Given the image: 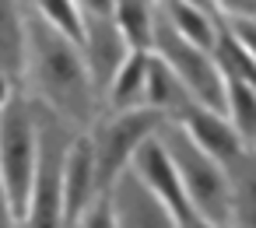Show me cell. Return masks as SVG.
<instances>
[{
	"label": "cell",
	"instance_id": "6da1fadb",
	"mask_svg": "<svg viewBox=\"0 0 256 228\" xmlns=\"http://www.w3.org/2000/svg\"><path fill=\"white\" fill-rule=\"evenodd\" d=\"M22 78L32 84L36 106L56 116L64 126H84L92 123L98 109V95L92 88L88 67L81 50L64 39L56 28H50L42 18H36L25 8V64Z\"/></svg>",
	"mask_w": 256,
	"mask_h": 228
},
{
	"label": "cell",
	"instance_id": "7a4b0ae2",
	"mask_svg": "<svg viewBox=\"0 0 256 228\" xmlns=\"http://www.w3.org/2000/svg\"><path fill=\"white\" fill-rule=\"evenodd\" d=\"M176 168V179L190 200V207L214 228H228L232 224V214H235V193H232V179L221 172V165L214 158H207L193 140L190 134L176 123V120H165L154 134Z\"/></svg>",
	"mask_w": 256,
	"mask_h": 228
},
{
	"label": "cell",
	"instance_id": "3957f363",
	"mask_svg": "<svg viewBox=\"0 0 256 228\" xmlns=\"http://www.w3.org/2000/svg\"><path fill=\"white\" fill-rule=\"evenodd\" d=\"M36 112L25 95H14L0 109V186L8 193L14 221L25 218L28 190L36 179Z\"/></svg>",
	"mask_w": 256,
	"mask_h": 228
},
{
	"label": "cell",
	"instance_id": "277c9868",
	"mask_svg": "<svg viewBox=\"0 0 256 228\" xmlns=\"http://www.w3.org/2000/svg\"><path fill=\"white\" fill-rule=\"evenodd\" d=\"M36 112V179L28 190V207L25 218L18 221L22 228H64V207H60V165H64V151L70 144L67 126L50 116L46 109H39L32 102Z\"/></svg>",
	"mask_w": 256,
	"mask_h": 228
},
{
	"label": "cell",
	"instance_id": "5b68a950",
	"mask_svg": "<svg viewBox=\"0 0 256 228\" xmlns=\"http://www.w3.org/2000/svg\"><path fill=\"white\" fill-rule=\"evenodd\" d=\"M148 53H154L168 70L172 78L182 84V92L190 95V102L196 106H207L214 112H224V78L214 64L210 53L190 46L186 39H179L154 11V25H151V46Z\"/></svg>",
	"mask_w": 256,
	"mask_h": 228
},
{
	"label": "cell",
	"instance_id": "8992f818",
	"mask_svg": "<svg viewBox=\"0 0 256 228\" xmlns=\"http://www.w3.org/2000/svg\"><path fill=\"white\" fill-rule=\"evenodd\" d=\"M165 123V116L151 106H134L123 112H112L109 123H102V130L92 137V151H95V182L98 193H106L112 186V179L130 165V158L137 154V148L158 134V126Z\"/></svg>",
	"mask_w": 256,
	"mask_h": 228
},
{
	"label": "cell",
	"instance_id": "52a82bcc",
	"mask_svg": "<svg viewBox=\"0 0 256 228\" xmlns=\"http://www.w3.org/2000/svg\"><path fill=\"white\" fill-rule=\"evenodd\" d=\"M176 123L190 134V140H193L207 158H214V162L221 165V172H224L228 179H235V172H242V165H249V154H252V151L238 140V134L232 130V123L224 120V112H214V109H207V106L190 102V106L179 112Z\"/></svg>",
	"mask_w": 256,
	"mask_h": 228
},
{
	"label": "cell",
	"instance_id": "ba28073f",
	"mask_svg": "<svg viewBox=\"0 0 256 228\" xmlns=\"http://www.w3.org/2000/svg\"><path fill=\"white\" fill-rule=\"evenodd\" d=\"M98 196V182H95V151H92V137H70L67 151H64V165H60V207H64V228H74L78 218L88 210V204Z\"/></svg>",
	"mask_w": 256,
	"mask_h": 228
},
{
	"label": "cell",
	"instance_id": "9c48e42d",
	"mask_svg": "<svg viewBox=\"0 0 256 228\" xmlns=\"http://www.w3.org/2000/svg\"><path fill=\"white\" fill-rule=\"evenodd\" d=\"M106 193H109V204H112L116 228H176V221L148 193V186L130 172V165L112 179V186Z\"/></svg>",
	"mask_w": 256,
	"mask_h": 228
},
{
	"label": "cell",
	"instance_id": "30bf717a",
	"mask_svg": "<svg viewBox=\"0 0 256 228\" xmlns=\"http://www.w3.org/2000/svg\"><path fill=\"white\" fill-rule=\"evenodd\" d=\"M126 42L123 36L116 32L112 25V14L106 18H95V14H84V39H81V56H84V67H88V78H92V88L102 102V92L109 84V78L116 74V67L123 64L126 56Z\"/></svg>",
	"mask_w": 256,
	"mask_h": 228
},
{
	"label": "cell",
	"instance_id": "8fae6325",
	"mask_svg": "<svg viewBox=\"0 0 256 228\" xmlns=\"http://www.w3.org/2000/svg\"><path fill=\"white\" fill-rule=\"evenodd\" d=\"M158 18L179 36L186 39L190 46L204 50V53H214V42H218V22L207 8L193 4V0H158L154 4Z\"/></svg>",
	"mask_w": 256,
	"mask_h": 228
},
{
	"label": "cell",
	"instance_id": "7c38bea8",
	"mask_svg": "<svg viewBox=\"0 0 256 228\" xmlns=\"http://www.w3.org/2000/svg\"><path fill=\"white\" fill-rule=\"evenodd\" d=\"M144 78H148V50H130L123 56V64L116 67V74L109 78V84L102 92V102L112 112L144 106Z\"/></svg>",
	"mask_w": 256,
	"mask_h": 228
},
{
	"label": "cell",
	"instance_id": "4fadbf2b",
	"mask_svg": "<svg viewBox=\"0 0 256 228\" xmlns=\"http://www.w3.org/2000/svg\"><path fill=\"white\" fill-rule=\"evenodd\" d=\"M25 64V4L0 0V74L18 81Z\"/></svg>",
	"mask_w": 256,
	"mask_h": 228
},
{
	"label": "cell",
	"instance_id": "5bb4252c",
	"mask_svg": "<svg viewBox=\"0 0 256 228\" xmlns=\"http://www.w3.org/2000/svg\"><path fill=\"white\" fill-rule=\"evenodd\" d=\"M144 106L158 109L165 120H179V112L190 106V95L182 92V84L172 78V70L148 53V78H144Z\"/></svg>",
	"mask_w": 256,
	"mask_h": 228
},
{
	"label": "cell",
	"instance_id": "9a60e30c",
	"mask_svg": "<svg viewBox=\"0 0 256 228\" xmlns=\"http://www.w3.org/2000/svg\"><path fill=\"white\" fill-rule=\"evenodd\" d=\"M224 120L232 123L238 140L252 151V137H256V92H252L249 81L224 78Z\"/></svg>",
	"mask_w": 256,
	"mask_h": 228
},
{
	"label": "cell",
	"instance_id": "2e32d148",
	"mask_svg": "<svg viewBox=\"0 0 256 228\" xmlns=\"http://www.w3.org/2000/svg\"><path fill=\"white\" fill-rule=\"evenodd\" d=\"M112 25L123 36L126 50H148L151 46L154 8L148 0H112Z\"/></svg>",
	"mask_w": 256,
	"mask_h": 228
},
{
	"label": "cell",
	"instance_id": "e0dca14e",
	"mask_svg": "<svg viewBox=\"0 0 256 228\" xmlns=\"http://www.w3.org/2000/svg\"><path fill=\"white\" fill-rule=\"evenodd\" d=\"M28 11L36 18H42L50 28H56L64 39H70L78 50H81V39H84V14L78 8V0H32Z\"/></svg>",
	"mask_w": 256,
	"mask_h": 228
},
{
	"label": "cell",
	"instance_id": "ac0fdd59",
	"mask_svg": "<svg viewBox=\"0 0 256 228\" xmlns=\"http://www.w3.org/2000/svg\"><path fill=\"white\" fill-rule=\"evenodd\" d=\"M74 228H116V221H112V204H109V193H98L92 204H88V210L78 218V224Z\"/></svg>",
	"mask_w": 256,
	"mask_h": 228
},
{
	"label": "cell",
	"instance_id": "d6986e66",
	"mask_svg": "<svg viewBox=\"0 0 256 228\" xmlns=\"http://www.w3.org/2000/svg\"><path fill=\"white\" fill-rule=\"evenodd\" d=\"M0 228H18V221H14V214H11V204H8L4 186H0Z\"/></svg>",
	"mask_w": 256,
	"mask_h": 228
},
{
	"label": "cell",
	"instance_id": "ffe728a7",
	"mask_svg": "<svg viewBox=\"0 0 256 228\" xmlns=\"http://www.w3.org/2000/svg\"><path fill=\"white\" fill-rule=\"evenodd\" d=\"M14 95H18V92H14V81L0 74V109H4V106H8V102H11Z\"/></svg>",
	"mask_w": 256,
	"mask_h": 228
},
{
	"label": "cell",
	"instance_id": "44dd1931",
	"mask_svg": "<svg viewBox=\"0 0 256 228\" xmlns=\"http://www.w3.org/2000/svg\"><path fill=\"white\" fill-rule=\"evenodd\" d=\"M193 4H200V8H207V11H210V0H193Z\"/></svg>",
	"mask_w": 256,
	"mask_h": 228
},
{
	"label": "cell",
	"instance_id": "7402d4cb",
	"mask_svg": "<svg viewBox=\"0 0 256 228\" xmlns=\"http://www.w3.org/2000/svg\"><path fill=\"white\" fill-rule=\"evenodd\" d=\"M22 4H25V8H28V4H32V0H22Z\"/></svg>",
	"mask_w": 256,
	"mask_h": 228
}]
</instances>
